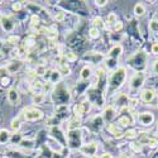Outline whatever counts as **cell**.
<instances>
[{"instance_id":"1","label":"cell","mask_w":158,"mask_h":158,"mask_svg":"<svg viewBox=\"0 0 158 158\" xmlns=\"http://www.w3.org/2000/svg\"><path fill=\"white\" fill-rule=\"evenodd\" d=\"M125 78H127V69L125 67H118L114 70V72L110 76V80H109V91H116L119 90L123 84L125 82Z\"/></svg>"},{"instance_id":"2","label":"cell","mask_w":158,"mask_h":158,"mask_svg":"<svg viewBox=\"0 0 158 158\" xmlns=\"http://www.w3.org/2000/svg\"><path fill=\"white\" fill-rule=\"evenodd\" d=\"M69 146L71 148H81L82 147V137L80 130H69L67 135H66Z\"/></svg>"},{"instance_id":"3","label":"cell","mask_w":158,"mask_h":158,"mask_svg":"<svg viewBox=\"0 0 158 158\" xmlns=\"http://www.w3.org/2000/svg\"><path fill=\"white\" fill-rule=\"evenodd\" d=\"M22 116L24 118L25 122H37V120H41L43 119V111L39 110L37 108H28V109H24L22 113Z\"/></svg>"},{"instance_id":"4","label":"cell","mask_w":158,"mask_h":158,"mask_svg":"<svg viewBox=\"0 0 158 158\" xmlns=\"http://www.w3.org/2000/svg\"><path fill=\"white\" fill-rule=\"evenodd\" d=\"M144 81H146V73L142 72V71H137L130 78V82H129V87L131 91H138L139 89H142Z\"/></svg>"},{"instance_id":"5","label":"cell","mask_w":158,"mask_h":158,"mask_svg":"<svg viewBox=\"0 0 158 158\" xmlns=\"http://www.w3.org/2000/svg\"><path fill=\"white\" fill-rule=\"evenodd\" d=\"M98 148H99V144L96 142H91V143H87V144H82V147L80 148V151H81V153L84 156L95 157V154L98 152Z\"/></svg>"},{"instance_id":"6","label":"cell","mask_w":158,"mask_h":158,"mask_svg":"<svg viewBox=\"0 0 158 158\" xmlns=\"http://www.w3.org/2000/svg\"><path fill=\"white\" fill-rule=\"evenodd\" d=\"M101 116H102V119H104L105 123L111 124V122L115 119V116H116V109H115V106H113V105H108V106L104 109Z\"/></svg>"},{"instance_id":"7","label":"cell","mask_w":158,"mask_h":158,"mask_svg":"<svg viewBox=\"0 0 158 158\" xmlns=\"http://www.w3.org/2000/svg\"><path fill=\"white\" fill-rule=\"evenodd\" d=\"M138 122L144 127H149L154 122V115L151 111H143L138 115Z\"/></svg>"},{"instance_id":"8","label":"cell","mask_w":158,"mask_h":158,"mask_svg":"<svg viewBox=\"0 0 158 158\" xmlns=\"http://www.w3.org/2000/svg\"><path fill=\"white\" fill-rule=\"evenodd\" d=\"M0 25H2L3 31H5V32H11L15 28V23L11 20L10 17H6V15L2 17V19H0Z\"/></svg>"},{"instance_id":"9","label":"cell","mask_w":158,"mask_h":158,"mask_svg":"<svg viewBox=\"0 0 158 158\" xmlns=\"http://www.w3.org/2000/svg\"><path fill=\"white\" fill-rule=\"evenodd\" d=\"M6 99H8L9 104H11V105H17V104L19 102V100H20L19 91H18L17 89L10 87V89L8 90V93H6Z\"/></svg>"},{"instance_id":"10","label":"cell","mask_w":158,"mask_h":158,"mask_svg":"<svg viewBox=\"0 0 158 158\" xmlns=\"http://www.w3.org/2000/svg\"><path fill=\"white\" fill-rule=\"evenodd\" d=\"M156 98V91L152 90V89H144L142 90V93H140V100L143 102H146V104H149L154 100Z\"/></svg>"},{"instance_id":"11","label":"cell","mask_w":158,"mask_h":158,"mask_svg":"<svg viewBox=\"0 0 158 158\" xmlns=\"http://www.w3.org/2000/svg\"><path fill=\"white\" fill-rule=\"evenodd\" d=\"M43 89H44V85H43L42 81L34 80V81H32L29 84V90H31V93H33V95L43 93Z\"/></svg>"},{"instance_id":"12","label":"cell","mask_w":158,"mask_h":158,"mask_svg":"<svg viewBox=\"0 0 158 158\" xmlns=\"http://www.w3.org/2000/svg\"><path fill=\"white\" fill-rule=\"evenodd\" d=\"M108 130H109V133L113 134L115 138H122L124 137V131L122 130V128L118 125V124H108Z\"/></svg>"},{"instance_id":"13","label":"cell","mask_w":158,"mask_h":158,"mask_svg":"<svg viewBox=\"0 0 158 158\" xmlns=\"http://www.w3.org/2000/svg\"><path fill=\"white\" fill-rule=\"evenodd\" d=\"M123 53V47L120 44H115L110 48L109 51V53H108V57L109 58H114V60H118Z\"/></svg>"},{"instance_id":"14","label":"cell","mask_w":158,"mask_h":158,"mask_svg":"<svg viewBox=\"0 0 158 158\" xmlns=\"http://www.w3.org/2000/svg\"><path fill=\"white\" fill-rule=\"evenodd\" d=\"M11 133L8 129H0V146H5L11 140Z\"/></svg>"},{"instance_id":"15","label":"cell","mask_w":158,"mask_h":158,"mask_svg":"<svg viewBox=\"0 0 158 158\" xmlns=\"http://www.w3.org/2000/svg\"><path fill=\"white\" fill-rule=\"evenodd\" d=\"M22 66H23V62H22V61L14 60V61H11V62L6 66V69H8L9 73H15V72H18V71L22 69Z\"/></svg>"},{"instance_id":"16","label":"cell","mask_w":158,"mask_h":158,"mask_svg":"<svg viewBox=\"0 0 158 158\" xmlns=\"http://www.w3.org/2000/svg\"><path fill=\"white\" fill-rule=\"evenodd\" d=\"M119 22L118 20V15L115 13H109L108 17H106V20H105V28H114V25Z\"/></svg>"},{"instance_id":"17","label":"cell","mask_w":158,"mask_h":158,"mask_svg":"<svg viewBox=\"0 0 158 158\" xmlns=\"http://www.w3.org/2000/svg\"><path fill=\"white\" fill-rule=\"evenodd\" d=\"M84 114H86V109L84 106V104L82 102L76 104L73 106V115H75V118H77V119H81V118L84 116Z\"/></svg>"},{"instance_id":"18","label":"cell","mask_w":158,"mask_h":158,"mask_svg":"<svg viewBox=\"0 0 158 158\" xmlns=\"http://www.w3.org/2000/svg\"><path fill=\"white\" fill-rule=\"evenodd\" d=\"M43 32L47 37V39H49V41H56V39L58 38V32L55 27L52 28H43Z\"/></svg>"},{"instance_id":"19","label":"cell","mask_w":158,"mask_h":158,"mask_svg":"<svg viewBox=\"0 0 158 158\" xmlns=\"http://www.w3.org/2000/svg\"><path fill=\"white\" fill-rule=\"evenodd\" d=\"M131 123H133V120H131V118L129 115H122L118 119V125L120 128H128L129 125H131Z\"/></svg>"},{"instance_id":"20","label":"cell","mask_w":158,"mask_h":158,"mask_svg":"<svg viewBox=\"0 0 158 158\" xmlns=\"http://www.w3.org/2000/svg\"><path fill=\"white\" fill-rule=\"evenodd\" d=\"M93 76V69L90 67V66H84L81 72H80V77H81V80H89V78Z\"/></svg>"},{"instance_id":"21","label":"cell","mask_w":158,"mask_h":158,"mask_svg":"<svg viewBox=\"0 0 158 158\" xmlns=\"http://www.w3.org/2000/svg\"><path fill=\"white\" fill-rule=\"evenodd\" d=\"M61 73L58 72V70H53V71H49V84H58L60 80H61Z\"/></svg>"},{"instance_id":"22","label":"cell","mask_w":158,"mask_h":158,"mask_svg":"<svg viewBox=\"0 0 158 158\" xmlns=\"http://www.w3.org/2000/svg\"><path fill=\"white\" fill-rule=\"evenodd\" d=\"M69 130H78L81 128V119H77V118H73L69 122V125H67Z\"/></svg>"},{"instance_id":"23","label":"cell","mask_w":158,"mask_h":158,"mask_svg":"<svg viewBox=\"0 0 158 158\" xmlns=\"http://www.w3.org/2000/svg\"><path fill=\"white\" fill-rule=\"evenodd\" d=\"M146 6H144L143 4H140V3H138V4H135L134 5V14L137 15V17H143L144 14H146Z\"/></svg>"},{"instance_id":"24","label":"cell","mask_w":158,"mask_h":158,"mask_svg":"<svg viewBox=\"0 0 158 158\" xmlns=\"http://www.w3.org/2000/svg\"><path fill=\"white\" fill-rule=\"evenodd\" d=\"M148 28L152 33L154 34H158V18H153L149 20V24H148Z\"/></svg>"},{"instance_id":"25","label":"cell","mask_w":158,"mask_h":158,"mask_svg":"<svg viewBox=\"0 0 158 158\" xmlns=\"http://www.w3.org/2000/svg\"><path fill=\"white\" fill-rule=\"evenodd\" d=\"M46 94H43V93H41V94H35V95H33V104H35V105H41V104H43L44 101H46Z\"/></svg>"},{"instance_id":"26","label":"cell","mask_w":158,"mask_h":158,"mask_svg":"<svg viewBox=\"0 0 158 158\" xmlns=\"http://www.w3.org/2000/svg\"><path fill=\"white\" fill-rule=\"evenodd\" d=\"M20 128H22L20 120L18 119V118H14V119L11 120V123H10V129L14 131V133H18V131L20 130Z\"/></svg>"},{"instance_id":"27","label":"cell","mask_w":158,"mask_h":158,"mask_svg":"<svg viewBox=\"0 0 158 158\" xmlns=\"http://www.w3.org/2000/svg\"><path fill=\"white\" fill-rule=\"evenodd\" d=\"M93 27L94 28H98V29H101V28H105V22L101 17H95L94 20H93Z\"/></svg>"},{"instance_id":"28","label":"cell","mask_w":158,"mask_h":158,"mask_svg":"<svg viewBox=\"0 0 158 158\" xmlns=\"http://www.w3.org/2000/svg\"><path fill=\"white\" fill-rule=\"evenodd\" d=\"M138 131L135 130V129H128L125 133H124V137L127 138V139H135V138H138Z\"/></svg>"},{"instance_id":"29","label":"cell","mask_w":158,"mask_h":158,"mask_svg":"<svg viewBox=\"0 0 158 158\" xmlns=\"http://www.w3.org/2000/svg\"><path fill=\"white\" fill-rule=\"evenodd\" d=\"M89 35H90V38L91 39H98V38H100V35H101V33H100V29H98V28H90V31H89Z\"/></svg>"},{"instance_id":"30","label":"cell","mask_w":158,"mask_h":158,"mask_svg":"<svg viewBox=\"0 0 158 158\" xmlns=\"http://www.w3.org/2000/svg\"><path fill=\"white\" fill-rule=\"evenodd\" d=\"M35 73L37 76H44L47 73V69H46V66L44 64H38L37 67H35Z\"/></svg>"},{"instance_id":"31","label":"cell","mask_w":158,"mask_h":158,"mask_svg":"<svg viewBox=\"0 0 158 158\" xmlns=\"http://www.w3.org/2000/svg\"><path fill=\"white\" fill-rule=\"evenodd\" d=\"M58 72L61 75H70L71 73V69H70L69 64H61L58 67Z\"/></svg>"},{"instance_id":"32","label":"cell","mask_w":158,"mask_h":158,"mask_svg":"<svg viewBox=\"0 0 158 158\" xmlns=\"http://www.w3.org/2000/svg\"><path fill=\"white\" fill-rule=\"evenodd\" d=\"M64 58L67 62H75V61H77L78 57L76 53H73V52H67V53H64Z\"/></svg>"},{"instance_id":"33","label":"cell","mask_w":158,"mask_h":158,"mask_svg":"<svg viewBox=\"0 0 158 158\" xmlns=\"http://www.w3.org/2000/svg\"><path fill=\"white\" fill-rule=\"evenodd\" d=\"M104 123H105V122H104V119H102V116H101V115L95 116L94 119H93V124H94L95 127H98V128H101Z\"/></svg>"},{"instance_id":"34","label":"cell","mask_w":158,"mask_h":158,"mask_svg":"<svg viewBox=\"0 0 158 158\" xmlns=\"http://www.w3.org/2000/svg\"><path fill=\"white\" fill-rule=\"evenodd\" d=\"M20 146L23 147V148H27V149H32L33 147H34V142L33 140H22L20 142Z\"/></svg>"},{"instance_id":"35","label":"cell","mask_w":158,"mask_h":158,"mask_svg":"<svg viewBox=\"0 0 158 158\" xmlns=\"http://www.w3.org/2000/svg\"><path fill=\"white\" fill-rule=\"evenodd\" d=\"M19 41H20L19 35H10V37L8 38V43H10L11 46H17V44L19 43Z\"/></svg>"},{"instance_id":"36","label":"cell","mask_w":158,"mask_h":158,"mask_svg":"<svg viewBox=\"0 0 158 158\" xmlns=\"http://www.w3.org/2000/svg\"><path fill=\"white\" fill-rule=\"evenodd\" d=\"M116 61L118 60H114V58H105V62H106V66L108 69H115L116 67Z\"/></svg>"},{"instance_id":"37","label":"cell","mask_w":158,"mask_h":158,"mask_svg":"<svg viewBox=\"0 0 158 158\" xmlns=\"http://www.w3.org/2000/svg\"><path fill=\"white\" fill-rule=\"evenodd\" d=\"M142 147H143V146H142L140 143H131V144H130V148L133 149L135 153H140V152H142Z\"/></svg>"},{"instance_id":"38","label":"cell","mask_w":158,"mask_h":158,"mask_svg":"<svg viewBox=\"0 0 158 158\" xmlns=\"http://www.w3.org/2000/svg\"><path fill=\"white\" fill-rule=\"evenodd\" d=\"M55 19H56V22H58V23H61V22H63L64 19H66V14L63 11H58L57 14L55 15Z\"/></svg>"},{"instance_id":"39","label":"cell","mask_w":158,"mask_h":158,"mask_svg":"<svg viewBox=\"0 0 158 158\" xmlns=\"http://www.w3.org/2000/svg\"><path fill=\"white\" fill-rule=\"evenodd\" d=\"M8 75H9V71L6 69V66H0V78L8 77Z\"/></svg>"},{"instance_id":"40","label":"cell","mask_w":158,"mask_h":158,"mask_svg":"<svg viewBox=\"0 0 158 158\" xmlns=\"http://www.w3.org/2000/svg\"><path fill=\"white\" fill-rule=\"evenodd\" d=\"M31 24L33 25V27H37V25L39 24V17L37 14H33L31 17Z\"/></svg>"},{"instance_id":"41","label":"cell","mask_w":158,"mask_h":158,"mask_svg":"<svg viewBox=\"0 0 158 158\" xmlns=\"http://www.w3.org/2000/svg\"><path fill=\"white\" fill-rule=\"evenodd\" d=\"M0 85H2L3 87H6L10 85V78L9 77H3V78H0Z\"/></svg>"},{"instance_id":"42","label":"cell","mask_w":158,"mask_h":158,"mask_svg":"<svg viewBox=\"0 0 158 158\" xmlns=\"http://www.w3.org/2000/svg\"><path fill=\"white\" fill-rule=\"evenodd\" d=\"M11 140L14 142L15 144H20V142H22L23 139H22V137H20V134H19V133H15V134H14V137L11 135Z\"/></svg>"},{"instance_id":"43","label":"cell","mask_w":158,"mask_h":158,"mask_svg":"<svg viewBox=\"0 0 158 158\" xmlns=\"http://www.w3.org/2000/svg\"><path fill=\"white\" fill-rule=\"evenodd\" d=\"M151 52H152L153 55L158 56V42H154V43L152 44V47H151Z\"/></svg>"},{"instance_id":"44","label":"cell","mask_w":158,"mask_h":158,"mask_svg":"<svg viewBox=\"0 0 158 158\" xmlns=\"http://www.w3.org/2000/svg\"><path fill=\"white\" fill-rule=\"evenodd\" d=\"M122 29H123V23H122V22L119 20V22H118V23H116V24L114 25L113 31H114V32H120Z\"/></svg>"},{"instance_id":"45","label":"cell","mask_w":158,"mask_h":158,"mask_svg":"<svg viewBox=\"0 0 158 158\" xmlns=\"http://www.w3.org/2000/svg\"><path fill=\"white\" fill-rule=\"evenodd\" d=\"M11 9L14 10L15 13H18V11H20L22 10V3H14L11 5Z\"/></svg>"},{"instance_id":"46","label":"cell","mask_w":158,"mask_h":158,"mask_svg":"<svg viewBox=\"0 0 158 158\" xmlns=\"http://www.w3.org/2000/svg\"><path fill=\"white\" fill-rule=\"evenodd\" d=\"M108 3H109L108 0H96V2H95L96 6H105V5H106Z\"/></svg>"},{"instance_id":"47","label":"cell","mask_w":158,"mask_h":158,"mask_svg":"<svg viewBox=\"0 0 158 158\" xmlns=\"http://www.w3.org/2000/svg\"><path fill=\"white\" fill-rule=\"evenodd\" d=\"M152 70L156 75H158V60H156L153 63H152Z\"/></svg>"},{"instance_id":"48","label":"cell","mask_w":158,"mask_h":158,"mask_svg":"<svg viewBox=\"0 0 158 158\" xmlns=\"http://www.w3.org/2000/svg\"><path fill=\"white\" fill-rule=\"evenodd\" d=\"M100 158H113V154L111 153H102L101 156H100Z\"/></svg>"},{"instance_id":"49","label":"cell","mask_w":158,"mask_h":158,"mask_svg":"<svg viewBox=\"0 0 158 158\" xmlns=\"http://www.w3.org/2000/svg\"><path fill=\"white\" fill-rule=\"evenodd\" d=\"M3 47H4V42H3V39H0V51L3 49Z\"/></svg>"},{"instance_id":"50","label":"cell","mask_w":158,"mask_h":158,"mask_svg":"<svg viewBox=\"0 0 158 158\" xmlns=\"http://www.w3.org/2000/svg\"><path fill=\"white\" fill-rule=\"evenodd\" d=\"M119 158H129V157H128V156H127V154H122V156H120V157H119Z\"/></svg>"}]
</instances>
